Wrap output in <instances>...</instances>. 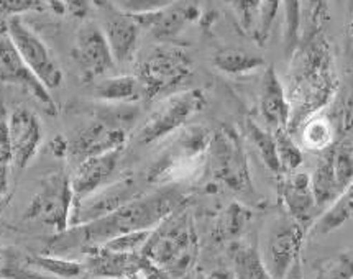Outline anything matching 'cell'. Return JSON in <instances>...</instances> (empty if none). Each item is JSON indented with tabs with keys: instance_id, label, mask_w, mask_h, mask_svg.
Segmentation results:
<instances>
[{
	"instance_id": "obj_33",
	"label": "cell",
	"mask_w": 353,
	"mask_h": 279,
	"mask_svg": "<svg viewBox=\"0 0 353 279\" xmlns=\"http://www.w3.org/2000/svg\"><path fill=\"white\" fill-rule=\"evenodd\" d=\"M312 279H353V256L348 253L330 256L319 265Z\"/></svg>"
},
{
	"instance_id": "obj_39",
	"label": "cell",
	"mask_w": 353,
	"mask_h": 279,
	"mask_svg": "<svg viewBox=\"0 0 353 279\" xmlns=\"http://www.w3.org/2000/svg\"><path fill=\"white\" fill-rule=\"evenodd\" d=\"M43 8V0H0V27L7 21L28 12H38Z\"/></svg>"
},
{
	"instance_id": "obj_19",
	"label": "cell",
	"mask_w": 353,
	"mask_h": 279,
	"mask_svg": "<svg viewBox=\"0 0 353 279\" xmlns=\"http://www.w3.org/2000/svg\"><path fill=\"white\" fill-rule=\"evenodd\" d=\"M122 152L123 148L112 149L109 153L85 158V160L77 163L76 169L70 176L76 200L94 194L99 189L110 183L112 176L117 171Z\"/></svg>"
},
{
	"instance_id": "obj_4",
	"label": "cell",
	"mask_w": 353,
	"mask_h": 279,
	"mask_svg": "<svg viewBox=\"0 0 353 279\" xmlns=\"http://www.w3.org/2000/svg\"><path fill=\"white\" fill-rule=\"evenodd\" d=\"M212 132L202 125H188L174 133L161 156L148 173L154 186H176L197 176L208 166V153Z\"/></svg>"
},
{
	"instance_id": "obj_36",
	"label": "cell",
	"mask_w": 353,
	"mask_h": 279,
	"mask_svg": "<svg viewBox=\"0 0 353 279\" xmlns=\"http://www.w3.org/2000/svg\"><path fill=\"white\" fill-rule=\"evenodd\" d=\"M279 7H281V0H261L256 28L255 33H253V38H255L258 45H265L266 40H268Z\"/></svg>"
},
{
	"instance_id": "obj_16",
	"label": "cell",
	"mask_w": 353,
	"mask_h": 279,
	"mask_svg": "<svg viewBox=\"0 0 353 279\" xmlns=\"http://www.w3.org/2000/svg\"><path fill=\"white\" fill-rule=\"evenodd\" d=\"M7 127L12 165L25 169L37 156L43 141L40 118L27 107H17L7 117Z\"/></svg>"
},
{
	"instance_id": "obj_14",
	"label": "cell",
	"mask_w": 353,
	"mask_h": 279,
	"mask_svg": "<svg viewBox=\"0 0 353 279\" xmlns=\"http://www.w3.org/2000/svg\"><path fill=\"white\" fill-rule=\"evenodd\" d=\"M140 192L139 183L132 176L119 179L115 183H109L84 199L76 200L72 209L71 227L85 225V223L96 222L99 218L110 216L112 212L123 207L125 204L139 197Z\"/></svg>"
},
{
	"instance_id": "obj_9",
	"label": "cell",
	"mask_w": 353,
	"mask_h": 279,
	"mask_svg": "<svg viewBox=\"0 0 353 279\" xmlns=\"http://www.w3.org/2000/svg\"><path fill=\"white\" fill-rule=\"evenodd\" d=\"M130 118L132 115L125 109L96 115L68 141L70 143L68 154H71L79 163L85 158L123 148L130 128Z\"/></svg>"
},
{
	"instance_id": "obj_29",
	"label": "cell",
	"mask_w": 353,
	"mask_h": 279,
	"mask_svg": "<svg viewBox=\"0 0 353 279\" xmlns=\"http://www.w3.org/2000/svg\"><path fill=\"white\" fill-rule=\"evenodd\" d=\"M305 0H281L284 10V46L286 54L292 56L301 43L303 6Z\"/></svg>"
},
{
	"instance_id": "obj_7",
	"label": "cell",
	"mask_w": 353,
	"mask_h": 279,
	"mask_svg": "<svg viewBox=\"0 0 353 279\" xmlns=\"http://www.w3.org/2000/svg\"><path fill=\"white\" fill-rule=\"evenodd\" d=\"M208 97L202 89H188L163 97L159 105L146 117L137 130L135 138L140 145H153L174 135L188 127L189 120L204 110Z\"/></svg>"
},
{
	"instance_id": "obj_21",
	"label": "cell",
	"mask_w": 353,
	"mask_h": 279,
	"mask_svg": "<svg viewBox=\"0 0 353 279\" xmlns=\"http://www.w3.org/2000/svg\"><path fill=\"white\" fill-rule=\"evenodd\" d=\"M260 112L271 130L288 128L291 123V104L288 92L273 66H266L260 85Z\"/></svg>"
},
{
	"instance_id": "obj_3",
	"label": "cell",
	"mask_w": 353,
	"mask_h": 279,
	"mask_svg": "<svg viewBox=\"0 0 353 279\" xmlns=\"http://www.w3.org/2000/svg\"><path fill=\"white\" fill-rule=\"evenodd\" d=\"M141 255L171 279H181L194 268L199 255V237L186 205L171 214L152 230Z\"/></svg>"
},
{
	"instance_id": "obj_17",
	"label": "cell",
	"mask_w": 353,
	"mask_h": 279,
	"mask_svg": "<svg viewBox=\"0 0 353 279\" xmlns=\"http://www.w3.org/2000/svg\"><path fill=\"white\" fill-rule=\"evenodd\" d=\"M201 15V0H174L171 6L153 14L137 17L141 30L158 41L168 43L178 38Z\"/></svg>"
},
{
	"instance_id": "obj_23",
	"label": "cell",
	"mask_w": 353,
	"mask_h": 279,
	"mask_svg": "<svg viewBox=\"0 0 353 279\" xmlns=\"http://www.w3.org/2000/svg\"><path fill=\"white\" fill-rule=\"evenodd\" d=\"M314 196H316L317 207H329L337 197L342 194L337 183V176H335L334 167V145L325 148L319 156L316 169L311 176Z\"/></svg>"
},
{
	"instance_id": "obj_35",
	"label": "cell",
	"mask_w": 353,
	"mask_h": 279,
	"mask_svg": "<svg viewBox=\"0 0 353 279\" xmlns=\"http://www.w3.org/2000/svg\"><path fill=\"white\" fill-rule=\"evenodd\" d=\"M12 165V154H10V143H8V127L7 117L2 112V118H0V203L8 199V174H10Z\"/></svg>"
},
{
	"instance_id": "obj_42",
	"label": "cell",
	"mask_w": 353,
	"mask_h": 279,
	"mask_svg": "<svg viewBox=\"0 0 353 279\" xmlns=\"http://www.w3.org/2000/svg\"><path fill=\"white\" fill-rule=\"evenodd\" d=\"M347 50L353 66V0L348 3V21H347Z\"/></svg>"
},
{
	"instance_id": "obj_20",
	"label": "cell",
	"mask_w": 353,
	"mask_h": 279,
	"mask_svg": "<svg viewBox=\"0 0 353 279\" xmlns=\"http://www.w3.org/2000/svg\"><path fill=\"white\" fill-rule=\"evenodd\" d=\"M279 196L288 216L307 229L314 220V210L317 209L311 176L301 171L286 174L279 186Z\"/></svg>"
},
{
	"instance_id": "obj_5",
	"label": "cell",
	"mask_w": 353,
	"mask_h": 279,
	"mask_svg": "<svg viewBox=\"0 0 353 279\" xmlns=\"http://www.w3.org/2000/svg\"><path fill=\"white\" fill-rule=\"evenodd\" d=\"M192 72L194 63L186 50L161 43L139 59L135 76L141 83L146 101H153L179 92L191 79Z\"/></svg>"
},
{
	"instance_id": "obj_34",
	"label": "cell",
	"mask_w": 353,
	"mask_h": 279,
	"mask_svg": "<svg viewBox=\"0 0 353 279\" xmlns=\"http://www.w3.org/2000/svg\"><path fill=\"white\" fill-rule=\"evenodd\" d=\"M223 3L234 12L240 28L253 37L256 28L258 14H260L261 0H223Z\"/></svg>"
},
{
	"instance_id": "obj_41",
	"label": "cell",
	"mask_w": 353,
	"mask_h": 279,
	"mask_svg": "<svg viewBox=\"0 0 353 279\" xmlns=\"http://www.w3.org/2000/svg\"><path fill=\"white\" fill-rule=\"evenodd\" d=\"M61 7L66 14L74 17L77 20L88 19L92 8L90 0H61Z\"/></svg>"
},
{
	"instance_id": "obj_2",
	"label": "cell",
	"mask_w": 353,
	"mask_h": 279,
	"mask_svg": "<svg viewBox=\"0 0 353 279\" xmlns=\"http://www.w3.org/2000/svg\"><path fill=\"white\" fill-rule=\"evenodd\" d=\"M292 56L291 89L288 92L291 104L290 130L307 115L322 109L337 85L329 43L321 33L301 40Z\"/></svg>"
},
{
	"instance_id": "obj_10",
	"label": "cell",
	"mask_w": 353,
	"mask_h": 279,
	"mask_svg": "<svg viewBox=\"0 0 353 279\" xmlns=\"http://www.w3.org/2000/svg\"><path fill=\"white\" fill-rule=\"evenodd\" d=\"M305 229L290 216L279 217L268 227L260 253L274 279H284L301 258Z\"/></svg>"
},
{
	"instance_id": "obj_1",
	"label": "cell",
	"mask_w": 353,
	"mask_h": 279,
	"mask_svg": "<svg viewBox=\"0 0 353 279\" xmlns=\"http://www.w3.org/2000/svg\"><path fill=\"white\" fill-rule=\"evenodd\" d=\"M184 205V196L176 186L159 187L150 194H140L110 216L85 225L71 227L56 235L50 243V255L68 256L70 253H88L104 247L110 240L132 231L153 230L171 214Z\"/></svg>"
},
{
	"instance_id": "obj_46",
	"label": "cell",
	"mask_w": 353,
	"mask_h": 279,
	"mask_svg": "<svg viewBox=\"0 0 353 279\" xmlns=\"http://www.w3.org/2000/svg\"><path fill=\"white\" fill-rule=\"evenodd\" d=\"M7 203H8V199H6V200H3V203H0V216H2V212H3V209H6V205H7Z\"/></svg>"
},
{
	"instance_id": "obj_47",
	"label": "cell",
	"mask_w": 353,
	"mask_h": 279,
	"mask_svg": "<svg viewBox=\"0 0 353 279\" xmlns=\"http://www.w3.org/2000/svg\"><path fill=\"white\" fill-rule=\"evenodd\" d=\"M2 112H3V110H0V118H2Z\"/></svg>"
},
{
	"instance_id": "obj_40",
	"label": "cell",
	"mask_w": 353,
	"mask_h": 279,
	"mask_svg": "<svg viewBox=\"0 0 353 279\" xmlns=\"http://www.w3.org/2000/svg\"><path fill=\"white\" fill-rule=\"evenodd\" d=\"M329 125L327 122H312L311 125L305 128L304 132V141L305 145H309L311 148H319L324 152L325 148H329L330 138H329Z\"/></svg>"
},
{
	"instance_id": "obj_38",
	"label": "cell",
	"mask_w": 353,
	"mask_h": 279,
	"mask_svg": "<svg viewBox=\"0 0 353 279\" xmlns=\"http://www.w3.org/2000/svg\"><path fill=\"white\" fill-rule=\"evenodd\" d=\"M150 234H152V230L132 231V234L120 235V237L110 240V242L105 243L104 247L109 248L112 251L119 253H141L146 242H148Z\"/></svg>"
},
{
	"instance_id": "obj_22",
	"label": "cell",
	"mask_w": 353,
	"mask_h": 279,
	"mask_svg": "<svg viewBox=\"0 0 353 279\" xmlns=\"http://www.w3.org/2000/svg\"><path fill=\"white\" fill-rule=\"evenodd\" d=\"M94 97L107 105H132L145 99L143 87L135 74L110 76L94 85Z\"/></svg>"
},
{
	"instance_id": "obj_28",
	"label": "cell",
	"mask_w": 353,
	"mask_h": 279,
	"mask_svg": "<svg viewBox=\"0 0 353 279\" xmlns=\"http://www.w3.org/2000/svg\"><path fill=\"white\" fill-rule=\"evenodd\" d=\"M28 261L40 273L53 274V276L61 279H76L83 273H85L84 261L71 260L68 256H58L46 253V255L28 256Z\"/></svg>"
},
{
	"instance_id": "obj_43",
	"label": "cell",
	"mask_w": 353,
	"mask_h": 279,
	"mask_svg": "<svg viewBox=\"0 0 353 279\" xmlns=\"http://www.w3.org/2000/svg\"><path fill=\"white\" fill-rule=\"evenodd\" d=\"M197 279H235V278H234V273H232L230 269L217 268V269H212V271H209V273L201 274Z\"/></svg>"
},
{
	"instance_id": "obj_25",
	"label": "cell",
	"mask_w": 353,
	"mask_h": 279,
	"mask_svg": "<svg viewBox=\"0 0 353 279\" xmlns=\"http://www.w3.org/2000/svg\"><path fill=\"white\" fill-rule=\"evenodd\" d=\"M214 66L223 74L245 76L266 66L263 56L240 48H223L214 54Z\"/></svg>"
},
{
	"instance_id": "obj_6",
	"label": "cell",
	"mask_w": 353,
	"mask_h": 279,
	"mask_svg": "<svg viewBox=\"0 0 353 279\" xmlns=\"http://www.w3.org/2000/svg\"><path fill=\"white\" fill-rule=\"evenodd\" d=\"M208 167L212 178L240 196L255 194L248 158L239 133L230 127L212 132L208 153Z\"/></svg>"
},
{
	"instance_id": "obj_8",
	"label": "cell",
	"mask_w": 353,
	"mask_h": 279,
	"mask_svg": "<svg viewBox=\"0 0 353 279\" xmlns=\"http://www.w3.org/2000/svg\"><path fill=\"white\" fill-rule=\"evenodd\" d=\"M76 197L70 176L51 173L40 183L23 214V220L51 229L56 235L71 229Z\"/></svg>"
},
{
	"instance_id": "obj_32",
	"label": "cell",
	"mask_w": 353,
	"mask_h": 279,
	"mask_svg": "<svg viewBox=\"0 0 353 279\" xmlns=\"http://www.w3.org/2000/svg\"><path fill=\"white\" fill-rule=\"evenodd\" d=\"M334 167L342 192L353 184V143L348 140L334 145Z\"/></svg>"
},
{
	"instance_id": "obj_11",
	"label": "cell",
	"mask_w": 353,
	"mask_h": 279,
	"mask_svg": "<svg viewBox=\"0 0 353 279\" xmlns=\"http://www.w3.org/2000/svg\"><path fill=\"white\" fill-rule=\"evenodd\" d=\"M6 28L23 61L45 84V87L50 91L58 89L63 84V70L46 43L20 17L8 20Z\"/></svg>"
},
{
	"instance_id": "obj_26",
	"label": "cell",
	"mask_w": 353,
	"mask_h": 279,
	"mask_svg": "<svg viewBox=\"0 0 353 279\" xmlns=\"http://www.w3.org/2000/svg\"><path fill=\"white\" fill-rule=\"evenodd\" d=\"M353 218V184L327 207L314 223L317 234H332Z\"/></svg>"
},
{
	"instance_id": "obj_45",
	"label": "cell",
	"mask_w": 353,
	"mask_h": 279,
	"mask_svg": "<svg viewBox=\"0 0 353 279\" xmlns=\"http://www.w3.org/2000/svg\"><path fill=\"white\" fill-rule=\"evenodd\" d=\"M284 279H304L303 266H301V258L296 261L294 265H292V268L290 269V273L286 274V278H284Z\"/></svg>"
},
{
	"instance_id": "obj_13",
	"label": "cell",
	"mask_w": 353,
	"mask_h": 279,
	"mask_svg": "<svg viewBox=\"0 0 353 279\" xmlns=\"http://www.w3.org/2000/svg\"><path fill=\"white\" fill-rule=\"evenodd\" d=\"M99 27L102 28L117 64H128L135 59L139 51L141 25L137 17L125 14L110 2H99Z\"/></svg>"
},
{
	"instance_id": "obj_18",
	"label": "cell",
	"mask_w": 353,
	"mask_h": 279,
	"mask_svg": "<svg viewBox=\"0 0 353 279\" xmlns=\"http://www.w3.org/2000/svg\"><path fill=\"white\" fill-rule=\"evenodd\" d=\"M85 273L102 279H140L150 263L141 253H119L105 247L84 253Z\"/></svg>"
},
{
	"instance_id": "obj_37",
	"label": "cell",
	"mask_w": 353,
	"mask_h": 279,
	"mask_svg": "<svg viewBox=\"0 0 353 279\" xmlns=\"http://www.w3.org/2000/svg\"><path fill=\"white\" fill-rule=\"evenodd\" d=\"M115 7L133 17H141L161 10L174 2V0H110Z\"/></svg>"
},
{
	"instance_id": "obj_27",
	"label": "cell",
	"mask_w": 353,
	"mask_h": 279,
	"mask_svg": "<svg viewBox=\"0 0 353 279\" xmlns=\"http://www.w3.org/2000/svg\"><path fill=\"white\" fill-rule=\"evenodd\" d=\"M247 128V135L252 145L255 147L256 153L260 154L263 165L268 167L271 173L281 174V165H279V158L276 152V140H274V133L266 130L260 123L253 122L252 118L247 120L245 123Z\"/></svg>"
},
{
	"instance_id": "obj_31",
	"label": "cell",
	"mask_w": 353,
	"mask_h": 279,
	"mask_svg": "<svg viewBox=\"0 0 353 279\" xmlns=\"http://www.w3.org/2000/svg\"><path fill=\"white\" fill-rule=\"evenodd\" d=\"M273 133L274 140H276V152L281 171L286 174L294 173L304 161L303 149L299 148V145L292 138L291 132L288 128H279V130H274Z\"/></svg>"
},
{
	"instance_id": "obj_12",
	"label": "cell",
	"mask_w": 353,
	"mask_h": 279,
	"mask_svg": "<svg viewBox=\"0 0 353 279\" xmlns=\"http://www.w3.org/2000/svg\"><path fill=\"white\" fill-rule=\"evenodd\" d=\"M0 81L3 84L15 85L28 94L33 101L41 105L46 114L54 115L58 112V104L51 96V91L45 87V84L23 61L12 38L8 37L6 27H0Z\"/></svg>"
},
{
	"instance_id": "obj_44",
	"label": "cell",
	"mask_w": 353,
	"mask_h": 279,
	"mask_svg": "<svg viewBox=\"0 0 353 279\" xmlns=\"http://www.w3.org/2000/svg\"><path fill=\"white\" fill-rule=\"evenodd\" d=\"M140 279H171V276L163 271V269H159L158 266L152 265V266H150L148 271H146Z\"/></svg>"
},
{
	"instance_id": "obj_24",
	"label": "cell",
	"mask_w": 353,
	"mask_h": 279,
	"mask_svg": "<svg viewBox=\"0 0 353 279\" xmlns=\"http://www.w3.org/2000/svg\"><path fill=\"white\" fill-rule=\"evenodd\" d=\"M232 263L235 279H274L256 245L235 243L232 247Z\"/></svg>"
},
{
	"instance_id": "obj_30",
	"label": "cell",
	"mask_w": 353,
	"mask_h": 279,
	"mask_svg": "<svg viewBox=\"0 0 353 279\" xmlns=\"http://www.w3.org/2000/svg\"><path fill=\"white\" fill-rule=\"evenodd\" d=\"M252 218L250 209L243 207L242 204L232 203L225 212L222 214L221 220L217 225V235L221 240H236L247 229Z\"/></svg>"
},
{
	"instance_id": "obj_15",
	"label": "cell",
	"mask_w": 353,
	"mask_h": 279,
	"mask_svg": "<svg viewBox=\"0 0 353 279\" xmlns=\"http://www.w3.org/2000/svg\"><path fill=\"white\" fill-rule=\"evenodd\" d=\"M72 58L85 81L102 79L117 64L104 32L94 21H88L77 30Z\"/></svg>"
}]
</instances>
